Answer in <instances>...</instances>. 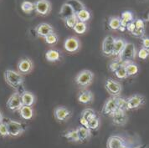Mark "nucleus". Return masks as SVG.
I'll use <instances>...</instances> for the list:
<instances>
[{
	"label": "nucleus",
	"instance_id": "f257e3e1",
	"mask_svg": "<svg viewBox=\"0 0 149 148\" xmlns=\"http://www.w3.org/2000/svg\"><path fill=\"white\" fill-rule=\"evenodd\" d=\"M3 77L8 85H9L17 91H19V90L24 85V75L20 74L19 71H15L13 69H6L3 73Z\"/></svg>",
	"mask_w": 149,
	"mask_h": 148
},
{
	"label": "nucleus",
	"instance_id": "f03ea898",
	"mask_svg": "<svg viewBox=\"0 0 149 148\" xmlns=\"http://www.w3.org/2000/svg\"><path fill=\"white\" fill-rule=\"evenodd\" d=\"M94 80V73L89 69H83L75 76L74 81L81 89L89 87Z\"/></svg>",
	"mask_w": 149,
	"mask_h": 148
},
{
	"label": "nucleus",
	"instance_id": "7ed1b4c3",
	"mask_svg": "<svg viewBox=\"0 0 149 148\" xmlns=\"http://www.w3.org/2000/svg\"><path fill=\"white\" fill-rule=\"evenodd\" d=\"M136 55H137V52H136L135 44L133 43L127 42L122 53L117 58L123 63H127V62L135 60Z\"/></svg>",
	"mask_w": 149,
	"mask_h": 148
},
{
	"label": "nucleus",
	"instance_id": "20e7f679",
	"mask_svg": "<svg viewBox=\"0 0 149 148\" xmlns=\"http://www.w3.org/2000/svg\"><path fill=\"white\" fill-rule=\"evenodd\" d=\"M5 123L7 125L8 131V133H9L10 136H14V137L19 136L26 130L25 126L19 121L8 119L5 121Z\"/></svg>",
	"mask_w": 149,
	"mask_h": 148
},
{
	"label": "nucleus",
	"instance_id": "39448f33",
	"mask_svg": "<svg viewBox=\"0 0 149 148\" xmlns=\"http://www.w3.org/2000/svg\"><path fill=\"white\" fill-rule=\"evenodd\" d=\"M145 102H146V99L143 95L140 94H132V96H130L127 99L126 110H131L138 109L142 106L145 104Z\"/></svg>",
	"mask_w": 149,
	"mask_h": 148
},
{
	"label": "nucleus",
	"instance_id": "423d86ee",
	"mask_svg": "<svg viewBox=\"0 0 149 148\" xmlns=\"http://www.w3.org/2000/svg\"><path fill=\"white\" fill-rule=\"evenodd\" d=\"M81 48V43L75 36H70L64 42V49L70 54L77 53Z\"/></svg>",
	"mask_w": 149,
	"mask_h": 148
},
{
	"label": "nucleus",
	"instance_id": "0eeeda50",
	"mask_svg": "<svg viewBox=\"0 0 149 148\" xmlns=\"http://www.w3.org/2000/svg\"><path fill=\"white\" fill-rule=\"evenodd\" d=\"M52 4L49 0H36L34 2V11L41 16H46L51 12Z\"/></svg>",
	"mask_w": 149,
	"mask_h": 148
},
{
	"label": "nucleus",
	"instance_id": "6e6552de",
	"mask_svg": "<svg viewBox=\"0 0 149 148\" xmlns=\"http://www.w3.org/2000/svg\"><path fill=\"white\" fill-rule=\"evenodd\" d=\"M105 89L111 96H119L122 91V85L120 82L109 78L105 82Z\"/></svg>",
	"mask_w": 149,
	"mask_h": 148
},
{
	"label": "nucleus",
	"instance_id": "1a4fd4ad",
	"mask_svg": "<svg viewBox=\"0 0 149 148\" xmlns=\"http://www.w3.org/2000/svg\"><path fill=\"white\" fill-rule=\"evenodd\" d=\"M22 106L23 103L21 101V94L16 90L8 99L6 106L11 111H19V110L22 107Z\"/></svg>",
	"mask_w": 149,
	"mask_h": 148
},
{
	"label": "nucleus",
	"instance_id": "9d476101",
	"mask_svg": "<svg viewBox=\"0 0 149 148\" xmlns=\"http://www.w3.org/2000/svg\"><path fill=\"white\" fill-rule=\"evenodd\" d=\"M117 109H118L117 96H111L105 102V104H104V106L102 107V114L104 115L111 116Z\"/></svg>",
	"mask_w": 149,
	"mask_h": 148
},
{
	"label": "nucleus",
	"instance_id": "9b49d317",
	"mask_svg": "<svg viewBox=\"0 0 149 148\" xmlns=\"http://www.w3.org/2000/svg\"><path fill=\"white\" fill-rule=\"evenodd\" d=\"M126 110L123 109H117L113 114L111 115L112 122L116 126H122L127 124L128 121V116L126 113Z\"/></svg>",
	"mask_w": 149,
	"mask_h": 148
},
{
	"label": "nucleus",
	"instance_id": "f8f14e48",
	"mask_svg": "<svg viewBox=\"0 0 149 148\" xmlns=\"http://www.w3.org/2000/svg\"><path fill=\"white\" fill-rule=\"evenodd\" d=\"M72 115V111L65 106H57L54 110V118L60 122L68 121Z\"/></svg>",
	"mask_w": 149,
	"mask_h": 148
},
{
	"label": "nucleus",
	"instance_id": "ddd939ff",
	"mask_svg": "<svg viewBox=\"0 0 149 148\" xmlns=\"http://www.w3.org/2000/svg\"><path fill=\"white\" fill-rule=\"evenodd\" d=\"M17 69H18V71L23 75L29 74L32 72L34 69V63L32 60H30L29 58H23L18 62Z\"/></svg>",
	"mask_w": 149,
	"mask_h": 148
},
{
	"label": "nucleus",
	"instance_id": "4468645a",
	"mask_svg": "<svg viewBox=\"0 0 149 148\" xmlns=\"http://www.w3.org/2000/svg\"><path fill=\"white\" fill-rule=\"evenodd\" d=\"M127 141V138L121 135H113L107 139V148H121Z\"/></svg>",
	"mask_w": 149,
	"mask_h": 148
},
{
	"label": "nucleus",
	"instance_id": "2eb2a0df",
	"mask_svg": "<svg viewBox=\"0 0 149 148\" xmlns=\"http://www.w3.org/2000/svg\"><path fill=\"white\" fill-rule=\"evenodd\" d=\"M115 38L111 35L106 36L102 41V51L103 54L107 56L112 55L113 49H114V44H115Z\"/></svg>",
	"mask_w": 149,
	"mask_h": 148
},
{
	"label": "nucleus",
	"instance_id": "dca6fc26",
	"mask_svg": "<svg viewBox=\"0 0 149 148\" xmlns=\"http://www.w3.org/2000/svg\"><path fill=\"white\" fill-rule=\"evenodd\" d=\"M34 31L38 37L44 39L45 37L47 36L48 34H49L52 32H54V27L48 23H40L35 27Z\"/></svg>",
	"mask_w": 149,
	"mask_h": 148
},
{
	"label": "nucleus",
	"instance_id": "f3484780",
	"mask_svg": "<svg viewBox=\"0 0 149 148\" xmlns=\"http://www.w3.org/2000/svg\"><path fill=\"white\" fill-rule=\"evenodd\" d=\"M77 100L81 104H85V105L91 104L94 101V94L91 90L85 89L79 92V94L77 95Z\"/></svg>",
	"mask_w": 149,
	"mask_h": 148
},
{
	"label": "nucleus",
	"instance_id": "a211bd4d",
	"mask_svg": "<svg viewBox=\"0 0 149 148\" xmlns=\"http://www.w3.org/2000/svg\"><path fill=\"white\" fill-rule=\"evenodd\" d=\"M21 94V101L24 106H33L35 104L36 98L32 92L28 91V90H23Z\"/></svg>",
	"mask_w": 149,
	"mask_h": 148
},
{
	"label": "nucleus",
	"instance_id": "6ab92c4d",
	"mask_svg": "<svg viewBox=\"0 0 149 148\" xmlns=\"http://www.w3.org/2000/svg\"><path fill=\"white\" fill-rule=\"evenodd\" d=\"M19 114L24 120H31L34 116V110L32 106L23 105L22 107L19 110Z\"/></svg>",
	"mask_w": 149,
	"mask_h": 148
},
{
	"label": "nucleus",
	"instance_id": "aec40b11",
	"mask_svg": "<svg viewBox=\"0 0 149 148\" xmlns=\"http://www.w3.org/2000/svg\"><path fill=\"white\" fill-rule=\"evenodd\" d=\"M76 130H77V132H78L80 142H85V141H88L89 139L91 138V130H90L89 128L81 126L76 128Z\"/></svg>",
	"mask_w": 149,
	"mask_h": 148
},
{
	"label": "nucleus",
	"instance_id": "412c9836",
	"mask_svg": "<svg viewBox=\"0 0 149 148\" xmlns=\"http://www.w3.org/2000/svg\"><path fill=\"white\" fill-rule=\"evenodd\" d=\"M61 59V52L57 49H49L45 52V60L49 62H57Z\"/></svg>",
	"mask_w": 149,
	"mask_h": 148
},
{
	"label": "nucleus",
	"instance_id": "4be33fe9",
	"mask_svg": "<svg viewBox=\"0 0 149 148\" xmlns=\"http://www.w3.org/2000/svg\"><path fill=\"white\" fill-rule=\"evenodd\" d=\"M127 42L124 40L123 39H116L115 40V44H114V49H113V53H112V56H114L116 58H117L122 51L123 50V49L125 47Z\"/></svg>",
	"mask_w": 149,
	"mask_h": 148
},
{
	"label": "nucleus",
	"instance_id": "5701e85b",
	"mask_svg": "<svg viewBox=\"0 0 149 148\" xmlns=\"http://www.w3.org/2000/svg\"><path fill=\"white\" fill-rule=\"evenodd\" d=\"M74 14H75V13L73 10V8L70 7L67 3H65L62 5L61 10H60V13H59V15L62 19H66L71 15H74Z\"/></svg>",
	"mask_w": 149,
	"mask_h": 148
},
{
	"label": "nucleus",
	"instance_id": "b1692460",
	"mask_svg": "<svg viewBox=\"0 0 149 148\" xmlns=\"http://www.w3.org/2000/svg\"><path fill=\"white\" fill-rule=\"evenodd\" d=\"M21 10L26 14H32L34 11V3L29 1V0H24L20 5Z\"/></svg>",
	"mask_w": 149,
	"mask_h": 148
},
{
	"label": "nucleus",
	"instance_id": "393cba45",
	"mask_svg": "<svg viewBox=\"0 0 149 148\" xmlns=\"http://www.w3.org/2000/svg\"><path fill=\"white\" fill-rule=\"evenodd\" d=\"M125 68L127 69V75L129 76H134L136 74L138 73L139 71V67L138 65L134 63L133 61L132 62H127L125 64Z\"/></svg>",
	"mask_w": 149,
	"mask_h": 148
},
{
	"label": "nucleus",
	"instance_id": "a878e982",
	"mask_svg": "<svg viewBox=\"0 0 149 148\" xmlns=\"http://www.w3.org/2000/svg\"><path fill=\"white\" fill-rule=\"evenodd\" d=\"M76 17H77V19L78 21H81V22H88L90 19H91V12L89 11L88 9H86V8H83L81 10H80V11H78L76 14Z\"/></svg>",
	"mask_w": 149,
	"mask_h": 148
},
{
	"label": "nucleus",
	"instance_id": "bb28decb",
	"mask_svg": "<svg viewBox=\"0 0 149 148\" xmlns=\"http://www.w3.org/2000/svg\"><path fill=\"white\" fill-rule=\"evenodd\" d=\"M63 137H65L66 140L71 142H80V139H79V135H78V132L77 130H70L65 131L63 134Z\"/></svg>",
	"mask_w": 149,
	"mask_h": 148
},
{
	"label": "nucleus",
	"instance_id": "cd10ccee",
	"mask_svg": "<svg viewBox=\"0 0 149 148\" xmlns=\"http://www.w3.org/2000/svg\"><path fill=\"white\" fill-rule=\"evenodd\" d=\"M108 27L112 30H119L121 27V17L111 16L108 19Z\"/></svg>",
	"mask_w": 149,
	"mask_h": 148
},
{
	"label": "nucleus",
	"instance_id": "c85d7f7f",
	"mask_svg": "<svg viewBox=\"0 0 149 148\" xmlns=\"http://www.w3.org/2000/svg\"><path fill=\"white\" fill-rule=\"evenodd\" d=\"M65 3H67L68 4L73 8V10H74L75 14L78 11L83 9V8H86L85 4L82 3L81 1H80V0H67Z\"/></svg>",
	"mask_w": 149,
	"mask_h": 148
},
{
	"label": "nucleus",
	"instance_id": "c756f323",
	"mask_svg": "<svg viewBox=\"0 0 149 148\" xmlns=\"http://www.w3.org/2000/svg\"><path fill=\"white\" fill-rule=\"evenodd\" d=\"M87 28L88 26L86 22L78 21L76 24L74 25V27L73 28V30L74 31V33H76L77 34H83L87 31Z\"/></svg>",
	"mask_w": 149,
	"mask_h": 148
},
{
	"label": "nucleus",
	"instance_id": "7c9ffc66",
	"mask_svg": "<svg viewBox=\"0 0 149 148\" xmlns=\"http://www.w3.org/2000/svg\"><path fill=\"white\" fill-rule=\"evenodd\" d=\"M81 116L83 117V118H85L86 121H90L92 118L96 117L97 115H96V112L95 111V110H93L91 108H86V109H85L82 111L81 114Z\"/></svg>",
	"mask_w": 149,
	"mask_h": 148
},
{
	"label": "nucleus",
	"instance_id": "2f4dec72",
	"mask_svg": "<svg viewBox=\"0 0 149 148\" xmlns=\"http://www.w3.org/2000/svg\"><path fill=\"white\" fill-rule=\"evenodd\" d=\"M44 40L45 41V43L49 45H54L59 41V36L55 32H52L49 34H48L46 37H45Z\"/></svg>",
	"mask_w": 149,
	"mask_h": 148
},
{
	"label": "nucleus",
	"instance_id": "473e14b6",
	"mask_svg": "<svg viewBox=\"0 0 149 148\" xmlns=\"http://www.w3.org/2000/svg\"><path fill=\"white\" fill-rule=\"evenodd\" d=\"M63 21L65 22V26L70 29H73V28L74 27V25L76 24V23L78 22V19H77V17L76 15L74 14V15H71L70 17H68L66 19H63Z\"/></svg>",
	"mask_w": 149,
	"mask_h": 148
},
{
	"label": "nucleus",
	"instance_id": "72a5a7b5",
	"mask_svg": "<svg viewBox=\"0 0 149 148\" xmlns=\"http://www.w3.org/2000/svg\"><path fill=\"white\" fill-rule=\"evenodd\" d=\"M114 74L116 76V78H118L120 80H124V79H127L128 77L127 73V69L125 68V65H123L120 68H118L114 72Z\"/></svg>",
	"mask_w": 149,
	"mask_h": 148
},
{
	"label": "nucleus",
	"instance_id": "f704fd0d",
	"mask_svg": "<svg viewBox=\"0 0 149 148\" xmlns=\"http://www.w3.org/2000/svg\"><path fill=\"white\" fill-rule=\"evenodd\" d=\"M126 63H123L122 61L120 60L118 58H116L115 60L113 61H111V64L109 65V69H110V70L111 71V72H115L116 70L118 69V68H120L122 65H125Z\"/></svg>",
	"mask_w": 149,
	"mask_h": 148
},
{
	"label": "nucleus",
	"instance_id": "c9c22d12",
	"mask_svg": "<svg viewBox=\"0 0 149 148\" xmlns=\"http://www.w3.org/2000/svg\"><path fill=\"white\" fill-rule=\"evenodd\" d=\"M100 126V119L98 116L92 118L91 120L88 121V128L91 131H95Z\"/></svg>",
	"mask_w": 149,
	"mask_h": 148
},
{
	"label": "nucleus",
	"instance_id": "e433bc0d",
	"mask_svg": "<svg viewBox=\"0 0 149 148\" xmlns=\"http://www.w3.org/2000/svg\"><path fill=\"white\" fill-rule=\"evenodd\" d=\"M0 135L3 137L9 136V133H8L7 125H6L5 121H3L0 123Z\"/></svg>",
	"mask_w": 149,
	"mask_h": 148
},
{
	"label": "nucleus",
	"instance_id": "4c0bfd02",
	"mask_svg": "<svg viewBox=\"0 0 149 148\" xmlns=\"http://www.w3.org/2000/svg\"><path fill=\"white\" fill-rule=\"evenodd\" d=\"M137 56H138V58L141 59V60H147L149 57L148 49L142 47L139 49V51H138V53H137Z\"/></svg>",
	"mask_w": 149,
	"mask_h": 148
},
{
	"label": "nucleus",
	"instance_id": "58836bf2",
	"mask_svg": "<svg viewBox=\"0 0 149 148\" xmlns=\"http://www.w3.org/2000/svg\"><path fill=\"white\" fill-rule=\"evenodd\" d=\"M136 28L137 29H145V23L141 19H136L135 20Z\"/></svg>",
	"mask_w": 149,
	"mask_h": 148
},
{
	"label": "nucleus",
	"instance_id": "ea45409f",
	"mask_svg": "<svg viewBox=\"0 0 149 148\" xmlns=\"http://www.w3.org/2000/svg\"><path fill=\"white\" fill-rule=\"evenodd\" d=\"M132 35H134L137 38H142L145 35V29H137L136 28L135 30L132 33Z\"/></svg>",
	"mask_w": 149,
	"mask_h": 148
},
{
	"label": "nucleus",
	"instance_id": "a19ab883",
	"mask_svg": "<svg viewBox=\"0 0 149 148\" xmlns=\"http://www.w3.org/2000/svg\"><path fill=\"white\" fill-rule=\"evenodd\" d=\"M136 29V24H135V19L133 21H132V22H130L128 23V24H127V30L128 31L129 33H132L134 30Z\"/></svg>",
	"mask_w": 149,
	"mask_h": 148
},
{
	"label": "nucleus",
	"instance_id": "79ce46f5",
	"mask_svg": "<svg viewBox=\"0 0 149 148\" xmlns=\"http://www.w3.org/2000/svg\"><path fill=\"white\" fill-rule=\"evenodd\" d=\"M142 47L145 49H149V38L148 37H142Z\"/></svg>",
	"mask_w": 149,
	"mask_h": 148
},
{
	"label": "nucleus",
	"instance_id": "37998d69",
	"mask_svg": "<svg viewBox=\"0 0 149 148\" xmlns=\"http://www.w3.org/2000/svg\"><path fill=\"white\" fill-rule=\"evenodd\" d=\"M80 123H81V125L83 126L88 128V121H86L85 118H83L81 116L80 117Z\"/></svg>",
	"mask_w": 149,
	"mask_h": 148
},
{
	"label": "nucleus",
	"instance_id": "c03bdc74",
	"mask_svg": "<svg viewBox=\"0 0 149 148\" xmlns=\"http://www.w3.org/2000/svg\"><path fill=\"white\" fill-rule=\"evenodd\" d=\"M135 146H133V145H132V143L131 142H129V141H127L123 147H122L121 148H135L136 147Z\"/></svg>",
	"mask_w": 149,
	"mask_h": 148
},
{
	"label": "nucleus",
	"instance_id": "a18cd8bd",
	"mask_svg": "<svg viewBox=\"0 0 149 148\" xmlns=\"http://www.w3.org/2000/svg\"><path fill=\"white\" fill-rule=\"evenodd\" d=\"M3 120H4V119H3V114H2V112L0 111V123H1V122H3Z\"/></svg>",
	"mask_w": 149,
	"mask_h": 148
},
{
	"label": "nucleus",
	"instance_id": "49530a36",
	"mask_svg": "<svg viewBox=\"0 0 149 148\" xmlns=\"http://www.w3.org/2000/svg\"><path fill=\"white\" fill-rule=\"evenodd\" d=\"M147 21H148L149 22V13L148 14V17H147Z\"/></svg>",
	"mask_w": 149,
	"mask_h": 148
},
{
	"label": "nucleus",
	"instance_id": "de8ad7c7",
	"mask_svg": "<svg viewBox=\"0 0 149 148\" xmlns=\"http://www.w3.org/2000/svg\"><path fill=\"white\" fill-rule=\"evenodd\" d=\"M148 52H149V49H148Z\"/></svg>",
	"mask_w": 149,
	"mask_h": 148
}]
</instances>
